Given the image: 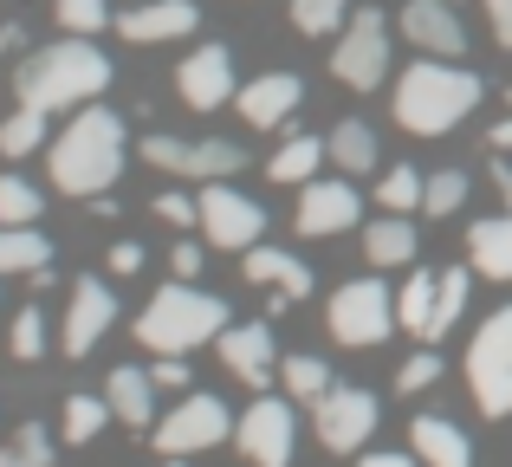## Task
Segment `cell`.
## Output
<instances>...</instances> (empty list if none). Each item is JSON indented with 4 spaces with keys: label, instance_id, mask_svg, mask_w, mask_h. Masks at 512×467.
I'll use <instances>...</instances> for the list:
<instances>
[{
    "label": "cell",
    "instance_id": "obj_1",
    "mask_svg": "<svg viewBox=\"0 0 512 467\" xmlns=\"http://www.w3.org/2000/svg\"><path fill=\"white\" fill-rule=\"evenodd\" d=\"M52 189L65 195H85V202H98V195L117 189V176H124L130 163V137H124V117L104 111V104H85V111L72 117V124L52 137Z\"/></svg>",
    "mask_w": 512,
    "mask_h": 467
},
{
    "label": "cell",
    "instance_id": "obj_2",
    "mask_svg": "<svg viewBox=\"0 0 512 467\" xmlns=\"http://www.w3.org/2000/svg\"><path fill=\"white\" fill-rule=\"evenodd\" d=\"M111 85V59L91 46L85 33L59 39L46 52H26L20 72H13V91L20 104H39V111H65V104H91L98 91Z\"/></svg>",
    "mask_w": 512,
    "mask_h": 467
},
{
    "label": "cell",
    "instance_id": "obj_3",
    "mask_svg": "<svg viewBox=\"0 0 512 467\" xmlns=\"http://www.w3.org/2000/svg\"><path fill=\"white\" fill-rule=\"evenodd\" d=\"M480 91L487 85H480L474 72H461V65H448V59H422L396 78V104H389V111H396V124L409 130V137H448L480 104Z\"/></svg>",
    "mask_w": 512,
    "mask_h": 467
},
{
    "label": "cell",
    "instance_id": "obj_4",
    "mask_svg": "<svg viewBox=\"0 0 512 467\" xmlns=\"http://www.w3.org/2000/svg\"><path fill=\"white\" fill-rule=\"evenodd\" d=\"M221 331H227V299L188 286V279L163 286L137 318V344H150V351H163V357H182V351H195V344L221 338Z\"/></svg>",
    "mask_w": 512,
    "mask_h": 467
},
{
    "label": "cell",
    "instance_id": "obj_5",
    "mask_svg": "<svg viewBox=\"0 0 512 467\" xmlns=\"http://www.w3.org/2000/svg\"><path fill=\"white\" fill-rule=\"evenodd\" d=\"M467 390H474L480 416H493V422L512 416V305L487 312V325L467 344Z\"/></svg>",
    "mask_w": 512,
    "mask_h": 467
},
{
    "label": "cell",
    "instance_id": "obj_6",
    "mask_svg": "<svg viewBox=\"0 0 512 467\" xmlns=\"http://www.w3.org/2000/svg\"><path fill=\"white\" fill-rule=\"evenodd\" d=\"M331 338L350 344V351H370V344H383L389 331L402 325L396 318V292L383 286V279H350V286L331 292Z\"/></svg>",
    "mask_w": 512,
    "mask_h": 467
},
{
    "label": "cell",
    "instance_id": "obj_7",
    "mask_svg": "<svg viewBox=\"0 0 512 467\" xmlns=\"http://www.w3.org/2000/svg\"><path fill=\"white\" fill-rule=\"evenodd\" d=\"M331 72H338L350 91H376L389 78V20L376 7H363V13L344 20L338 52H331Z\"/></svg>",
    "mask_w": 512,
    "mask_h": 467
},
{
    "label": "cell",
    "instance_id": "obj_8",
    "mask_svg": "<svg viewBox=\"0 0 512 467\" xmlns=\"http://www.w3.org/2000/svg\"><path fill=\"white\" fill-rule=\"evenodd\" d=\"M234 409L221 403V396H182V403L169 409L163 422H156V448L163 455H201V448H221L227 435H234Z\"/></svg>",
    "mask_w": 512,
    "mask_h": 467
},
{
    "label": "cell",
    "instance_id": "obj_9",
    "mask_svg": "<svg viewBox=\"0 0 512 467\" xmlns=\"http://www.w3.org/2000/svg\"><path fill=\"white\" fill-rule=\"evenodd\" d=\"M312 429H318V442H325L331 455H357V448L376 435V396L350 390V383H331V390L312 403Z\"/></svg>",
    "mask_w": 512,
    "mask_h": 467
},
{
    "label": "cell",
    "instance_id": "obj_10",
    "mask_svg": "<svg viewBox=\"0 0 512 467\" xmlns=\"http://www.w3.org/2000/svg\"><path fill=\"white\" fill-rule=\"evenodd\" d=\"M234 442L247 467H286L292 461V442H299V429H292V396L279 403V396H253V409L234 422Z\"/></svg>",
    "mask_w": 512,
    "mask_h": 467
},
{
    "label": "cell",
    "instance_id": "obj_11",
    "mask_svg": "<svg viewBox=\"0 0 512 467\" xmlns=\"http://www.w3.org/2000/svg\"><path fill=\"white\" fill-rule=\"evenodd\" d=\"M266 228V208L247 202L240 189H227V182H201V234H208V247H234L247 253L253 240Z\"/></svg>",
    "mask_w": 512,
    "mask_h": 467
},
{
    "label": "cell",
    "instance_id": "obj_12",
    "mask_svg": "<svg viewBox=\"0 0 512 467\" xmlns=\"http://www.w3.org/2000/svg\"><path fill=\"white\" fill-rule=\"evenodd\" d=\"M175 91H182V104L188 111H221V104H234V52L227 46H201V52H188L182 59V72H175Z\"/></svg>",
    "mask_w": 512,
    "mask_h": 467
},
{
    "label": "cell",
    "instance_id": "obj_13",
    "mask_svg": "<svg viewBox=\"0 0 512 467\" xmlns=\"http://www.w3.org/2000/svg\"><path fill=\"white\" fill-rule=\"evenodd\" d=\"M111 318H117L111 286H104L98 273L72 279V312H65V357H85L91 344H98L104 331H111Z\"/></svg>",
    "mask_w": 512,
    "mask_h": 467
},
{
    "label": "cell",
    "instance_id": "obj_14",
    "mask_svg": "<svg viewBox=\"0 0 512 467\" xmlns=\"http://www.w3.org/2000/svg\"><path fill=\"white\" fill-rule=\"evenodd\" d=\"M221 364L247 383L253 396L266 390V377H279V344H273V325H227L221 331Z\"/></svg>",
    "mask_w": 512,
    "mask_h": 467
},
{
    "label": "cell",
    "instance_id": "obj_15",
    "mask_svg": "<svg viewBox=\"0 0 512 467\" xmlns=\"http://www.w3.org/2000/svg\"><path fill=\"white\" fill-rule=\"evenodd\" d=\"M357 215H363V202H357V189H350V182H318V176H312V189H305L292 228H299L305 240H325V234L357 228Z\"/></svg>",
    "mask_w": 512,
    "mask_h": 467
},
{
    "label": "cell",
    "instance_id": "obj_16",
    "mask_svg": "<svg viewBox=\"0 0 512 467\" xmlns=\"http://www.w3.org/2000/svg\"><path fill=\"white\" fill-rule=\"evenodd\" d=\"M402 33H409V46L428 52V59H454V52H467V26L454 20L448 0H409V7H402Z\"/></svg>",
    "mask_w": 512,
    "mask_h": 467
},
{
    "label": "cell",
    "instance_id": "obj_17",
    "mask_svg": "<svg viewBox=\"0 0 512 467\" xmlns=\"http://www.w3.org/2000/svg\"><path fill=\"white\" fill-rule=\"evenodd\" d=\"M305 98V85H299V72H260L253 85H240L234 91V104H240V117H247L253 130H279L292 117V104Z\"/></svg>",
    "mask_w": 512,
    "mask_h": 467
},
{
    "label": "cell",
    "instance_id": "obj_18",
    "mask_svg": "<svg viewBox=\"0 0 512 467\" xmlns=\"http://www.w3.org/2000/svg\"><path fill=\"white\" fill-rule=\"evenodd\" d=\"M201 26V7L195 0H143V7H130L124 20H117V33L137 39V46H163V39H188Z\"/></svg>",
    "mask_w": 512,
    "mask_h": 467
},
{
    "label": "cell",
    "instance_id": "obj_19",
    "mask_svg": "<svg viewBox=\"0 0 512 467\" xmlns=\"http://www.w3.org/2000/svg\"><path fill=\"white\" fill-rule=\"evenodd\" d=\"M240 273H247L253 286L279 292V299H312V266H305V260H292L286 247H260V240H253V247H247V260H240Z\"/></svg>",
    "mask_w": 512,
    "mask_h": 467
},
{
    "label": "cell",
    "instance_id": "obj_20",
    "mask_svg": "<svg viewBox=\"0 0 512 467\" xmlns=\"http://www.w3.org/2000/svg\"><path fill=\"white\" fill-rule=\"evenodd\" d=\"M104 403H111V416L124 422V429H150L156 416V377L137 364H117L111 377H104Z\"/></svg>",
    "mask_w": 512,
    "mask_h": 467
},
{
    "label": "cell",
    "instance_id": "obj_21",
    "mask_svg": "<svg viewBox=\"0 0 512 467\" xmlns=\"http://www.w3.org/2000/svg\"><path fill=\"white\" fill-rule=\"evenodd\" d=\"M409 448H415L422 467H474V442H467L448 416H415L409 422Z\"/></svg>",
    "mask_w": 512,
    "mask_h": 467
},
{
    "label": "cell",
    "instance_id": "obj_22",
    "mask_svg": "<svg viewBox=\"0 0 512 467\" xmlns=\"http://www.w3.org/2000/svg\"><path fill=\"white\" fill-rule=\"evenodd\" d=\"M363 253H370V266H409L422 260V234H415L409 215H383L363 228Z\"/></svg>",
    "mask_w": 512,
    "mask_h": 467
},
{
    "label": "cell",
    "instance_id": "obj_23",
    "mask_svg": "<svg viewBox=\"0 0 512 467\" xmlns=\"http://www.w3.org/2000/svg\"><path fill=\"white\" fill-rule=\"evenodd\" d=\"M467 253H474V273L512 279V215L474 221V228H467Z\"/></svg>",
    "mask_w": 512,
    "mask_h": 467
},
{
    "label": "cell",
    "instance_id": "obj_24",
    "mask_svg": "<svg viewBox=\"0 0 512 467\" xmlns=\"http://www.w3.org/2000/svg\"><path fill=\"white\" fill-rule=\"evenodd\" d=\"M325 150H331V163H338L344 176H363V169H376V156H383L376 150V130L363 124V117H344V124L325 137Z\"/></svg>",
    "mask_w": 512,
    "mask_h": 467
},
{
    "label": "cell",
    "instance_id": "obj_25",
    "mask_svg": "<svg viewBox=\"0 0 512 467\" xmlns=\"http://www.w3.org/2000/svg\"><path fill=\"white\" fill-rule=\"evenodd\" d=\"M461 312H467V266H448L441 286H435V312H428V325H422V344H441L461 325Z\"/></svg>",
    "mask_w": 512,
    "mask_h": 467
},
{
    "label": "cell",
    "instance_id": "obj_26",
    "mask_svg": "<svg viewBox=\"0 0 512 467\" xmlns=\"http://www.w3.org/2000/svg\"><path fill=\"white\" fill-rule=\"evenodd\" d=\"M52 260V240L26 221V228H0V279L7 273H39Z\"/></svg>",
    "mask_w": 512,
    "mask_h": 467
},
{
    "label": "cell",
    "instance_id": "obj_27",
    "mask_svg": "<svg viewBox=\"0 0 512 467\" xmlns=\"http://www.w3.org/2000/svg\"><path fill=\"white\" fill-rule=\"evenodd\" d=\"M318 163H331L325 137H286V150L266 163V176H273V182H312Z\"/></svg>",
    "mask_w": 512,
    "mask_h": 467
},
{
    "label": "cell",
    "instance_id": "obj_28",
    "mask_svg": "<svg viewBox=\"0 0 512 467\" xmlns=\"http://www.w3.org/2000/svg\"><path fill=\"white\" fill-rule=\"evenodd\" d=\"M279 383H286V396L292 403H318V396L331 390V364L325 357H279Z\"/></svg>",
    "mask_w": 512,
    "mask_h": 467
},
{
    "label": "cell",
    "instance_id": "obj_29",
    "mask_svg": "<svg viewBox=\"0 0 512 467\" xmlns=\"http://www.w3.org/2000/svg\"><path fill=\"white\" fill-rule=\"evenodd\" d=\"M46 143V111L39 104H20V111L0 124V156H33Z\"/></svg>",
    "mask_w": 512,
    "mask_h": 467
},
{
    "label": "cell",
    "instance_id": "obj_30",
    "mask_svg": "<svg viewBox=\"0 0 512 467\" xmlns=\"http://www.w3.org/2000/svg\"><path fill=\"white\" fill-rule=\"evenodd\" d=\"M240 169H247V150H240V143H227V137L195 143V182H227V176H240Z\"/></svg>",
    "mask_w": 512,
    "mask_h": 467
},
{
    "label": "cell",
    "instance_id": "obj_31",
    "mask_svg": "<svg viewBox=\"0 0 512 467\" xmlns=\"http://www.w3.org/2000/svg\"><path fill=\"white\" fill-rule=\"evenodd\" d=\"M350 20V0H292V26L305 39H325V33H344Z\"/></svg>",
    "mask_w": 512,
    "mask_h": 467
},
{
    "label": "cell",
    "instance_id": "obj_32",
    "mask_svg": "<svg viewBox=\"0 0 512 467\" xmlns=\"http://www.w3.org/2000/svg\"><path fill=\"white\" fill-rule=\"evenodd\" d=\"M461 208H467V176H461V169H435L428 189H422V215L448 221V215H461Z\"/></svg>",
    "mask_w": 512,
    "mask_h": 467
},
{
    "label": "cell",
    "instance_id": "obj_33",
    "mask_svg": "<svg viewBox=\"0 0 512 467\" xmlns=\"http://www.w3.org/2000/svg\"><path fill=\"white\" fill-rule=\"evenodd\" d=\"M422 189H428V176H415V169L402 163V169H389V176L376 182V208H389V215H409V208H422Z\"/></svg>",
    "mask_w": 512,
    "mask_h": 467
},
{
    "label": "cell",
    "instance_id": "obj_34",
    "mask_svg": "<svg viewBox=\"0 0 512 467\" xmlns=\"http://www.w3.org/2000/svg\"><path fill=\"white\" fill-rule=\"evenodd\" d=\"M0 467H52V435H46V422H20V435L0 448Z\"/></svg>",
    "mask_w": 512,
    "mask_h": 467
},
{
    "label": "cell",
    "instance_id": "obj_35",
    "mask_svg": "<svg viewBox=\"0 0 512 467\" xmlns=\"http://www.w3.org/2000/svg\"><path fill=\"white\" fill-rule=\"evenodd\" d=\"M39 202H46V195H39L26 176H0V228H26V221H39Z\"/></svg>",
    "mask_w": 512,
    "mask_h": 467
},
{
    "label": "cell",
    "instance_id": "obj_36",
    "mask_svg": "<svg viewBox=\"0 0 512 467\" xmlns=\"http://www.w3.org/2000/svg\"><path fill=\"white\" fill-rule=\"evenodd\" d=\"M143 163L169 169V176H195V143L169 137V130H150V137H143Z\"/></svg>",
    "mask_w": 512,
    "mask_h": 467
},
{
    "label": "cell",
    "instance_id": "obj_37",
    "mask_svg": "<svg viewBox=\"0 0 512 467\" xmlns=\"http://www.w3.org/2000/svg\"><path fill=\"white\" fill-rule=\"evenodd\" d=\"M435 286H441V273H415L409 286L396 292V318L402 325L415 331V338H422V325H428V312H435Z\"/></svg>",
    "mask_w": 512,
    "mask_h": 467
},
{
    "label": "cell",
    "instance_id": "obj_38",
    "mask_svg": "<svg viewBox=\"0 0 512 467\" xmlns=\"http://www.w3.org/2000/svg\"><path fill=\"white\" fill-rule=\"evenodd\" d=\"M104 422H111V403H104V396H72V403H65V442H98Z\"/></svg>",
    "mask_w": 512,
    "mask_h": 467
},
{
    "label": "cell",
    "instance_id": "obj_39",
    "mask_svg": "<svg viewBox=\"0 0 512 467\" xmlns=\"http://www.w3.org/2000/svg\"><path fill=\"white\" fill-rule=\"evenodd\" d=\"M7 351L20 357V364H39V357H46V312H39V305H26V312H13Z\"/></svg>",
    "mask_w": 512,
    "mask_h": 467
},
{
    "label": "cell",
    "instance_id": "obj_40",
    "mask_svg": "<svg viewBox=\"0 0 512 467\" xmlns=\"http://www.w3.org/2000/svg\"><path fill=\"white\" fill-rule=\"evenodd\" d=\"M52 13H59V26L65 33H104V20H111V7L104 0H52Z\"/></svg>",
    "mask_w": 512,
    "mask_h": 467
},
{
    "label": "cell",
    "instance_id": "obj_41",
    "mask_svg": "<svg viewBox=\"0 0 512 467\" xmlns=\"http://www.w3.org/2000/svg\"><path fill=\"white\" fill-rule=\"evenodd\" d=\"M435 377H441V357H435V351H422V357H409V364L396 370V390H402V396H415V390H428Z\"/></svg>",
    "mask_w": 512,
    "mask_h": 467
},
{
    "label": "cell",
    "instance_id": "obj_42",
    "mask_svg": "<svg viewBox=\"0 0 512 467\" xmlns=\"http://www.w3.org/2000/svg\"><path fill=\"white\" fill-rule=\"evenodd\" d=\"M156 215H163L169 228H188V221H201V202H188V195H156Z\"/></svg>",
    "mask_w": 512,
    "mask_h": 467
},
{
    "label": "cell",
    "instance_id": "obj_43",
    "mask_svg": "<svg viewBox=\"0 0 512 467\" xmlns=\"http://www.w3.org/2000/svg\"><path fill=\"white\" fill-rule=\"evenodd\" d=\"M104 266H111V273H117V279H130V273H143V247H137V240H117V247H111V253H104Z\"/></svg>",
    "mask_w": 512,
    "mask_h": 467
},
{
    "label": "cell",
    "instance_id": "obj_44",
    "mask_svg": "<svg viewBox=\"0 0 512 467\" xmlns=\"http://www.w3.org/2000/svg\"><path fill=\"white\" fill-rule=\"evenodd\" d=\"M169 266H175V279H195V273H201L208 260H201V247H195V240H182V247L169 253Z\"/></svg>",
    "mask_w": 512,
    "mask_h": 467
},
{
    "label": "cell",
    "instance_id": "obj_45",
    "mask_svg": "<svg viewBox=\"0 0 512 467\" xmlns=\"http://www.w3.org/2000/svg\"><path fill=\"white\" fill-rule=\"evenodd\" d=\"M150 377L163 383V390H188V364H156Z\"/></svg>",
    "mask_w": 512,
    "mask_h": 467
},
{
    "label": "cell",
    "instance_id": "obj_46",
    "mask_svg": "<svg viewBox=\"0 0 512 467\" xmlns=\"http://www.w3.org/2000/svg\"><path fill=\"white\" fill-rule=\"evenodd\" d=\"M487 143H493V150H500V156L512 150V117H500V124H493V130H487Z\"/></svg>",
    "mask_w": 512,
    "mask_h": 467
},
{
    "label": "cell",
    "instance_id": "obj_47",
    "mask_svg": "<svg viewBox=\"0 0 512 467\" xmlns=\"http://www.w3.org/2000/svg\"><path fill=\"white\" fill-rule=\"evenodd\" d=\"M493 182H500V195H506V208H512V163H506V156H493Z\"/></svg>",
    "mask_w": 512,
    "mask_h": 467
},
{
    "label": "cell",
    "instance_id": "obj_48",
    "mask_svg": "<svg viewBox=\"0 0 512 467\" xmlns=\"http://www.w3.org/2000/svg\"><path fill=\"white\" fill-rule=\"evenodd\" d=\"M363 467H415L409 455H363Z\"/></svg>",
    "mask_w": 512,
    "mask_h": 467
},
{
    "label": "cell",
    "instance_id": "obj_49",
    "mask_svg": "<svg viewBox=\"0 0 512 467\" xmlns=\"http://www.w3.org/2000/svg\"><path fill=\"white\" fill-rule=\"evenodd\" d=\"M20 46V26H0V52H13Z\"/></svg>",
    "mask_w": 512,
    "mask_h": 467
},
{
    "label": "cell",
    "instance_id": "obj_50",
    "mask_svg": "<svg viewBox=\"0 0 512 467\" xmlns=\"http://www.w3.org/2000/svg\"><path fill=\"white\" fill-rule=\"evenodd\" d=\"M493 39H500V46L512 52V20H506V26H493Z\"/></svg>",
    "mask_w": 512,
    "mask_h": 467
},
{
    "label": "cell",
    "instance_id": "obj_51",
    "mask_svg": "<svg viewBox=\"0 0 512 467\" xmlns=\"http://www.w3.org/2000/svg\"><path fill=\"white\" fill-rule=\"evenodd\" d=\"M163 467H182V455H163Z\"/></svg>",
    "mask_w": 512,
    "mask_h": 467
},
{
    "label": "cell",
    "instance_id": "obj_52",
    "mask_svg": "<svg viewBox=\"0 0 512 467\" xmlns=\"http://www.w3.org/2000/svg\"><path fill=\"white\" fill-rule=\"evenodd\" d=\"M506 104H512V91H506Z\"/></svg>",
    "mask_w": 512,
    "mask_h": 467
}]
</instances>
